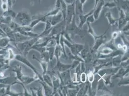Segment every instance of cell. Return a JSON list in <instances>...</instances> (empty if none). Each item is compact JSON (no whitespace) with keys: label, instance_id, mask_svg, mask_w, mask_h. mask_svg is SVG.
<instances>
[{"label":"cell","instance_id":"52","mask_svg":"<svg viewBox=\"0 0 129 96\" xmlns=\"http://www.w3.org/2000/svg\"><path fill=\"white\" fill-rule=\"evenodd\" d=\"M2 2H6V0H2Z\"/></svg>","mask_w":129,"mask_h":96},{"label":"cell","instance_id":"20","mask_svg":"<svg viewBox=\"0 0 129 96\" xmlns=\"http://www.w3.org/2000/svg\"><path fill=\"white\" fill-rule=\"evenodd\" d=\"M37 82H39L41 85H42L43 90L44 92V95L46 96H52L53 94V88L48 85L46 83L42 80H39Z\"/></svg>","mask_w":129,"mask_h":96},{"label":"cell","instance_id":"7","mask_svg":"<svg viewBox=\"0 0 129 96\" xmlns=\"http://www.w3.org/2000/svg\"><path fill=\"white\" fill-rule=\"evenodd\" d=\"M70 69L62 72H57V75L60 80V85H67L72 84L73 82L70 75Z\"/></svg>","mask_w":129,"mask_h":96},{"label":"cell","instance_id":"15","mask_svg":"<svg viewBox=\"0 0 129 96\" xmlns=\"http://www.w3.org/2000/svg\"><path fill=\"white\" fill-rule=\"evenodd\" d=\"M71 65V64H64V63H62L59 60L56 62V64L54 67V69L53 70V71H55L56 70L57 72H64L66 70L70 69Z\"/></svg>","mask_w":129,"mask_h":96},{"label":"cell","instance_id":"39","mask_svg":"<svg viewBox=\"0 0 129 96\" xmlns=\"http://www.w3.org/2000/svg\"><path fill=\"white\" fill-rule=\"evenodd\" d=\"M40 22H42V20L41 19H39V18L33 19H32V21L30 22L29 26L33 28L34 27L36 26L37 25H38V24L40 23Z\"/></svg>","mask_w":129,"mask_h":96},{"label":"cell","instance_id":"51","mask_svg":"<svg viewBox=\"0 0 129 96\" xmlns=\"http://www.w3.org/2000/svg\"><path fill=\"white\" fill-rule=\"evenodd\" d=\"M79 1H80V3H81V4L84 5V4L86 3L87 0H79Z\"/></svg>","mask_w":129,"mask_h":96},{"label":"cell","instance_id":"32","mask_svg":"<svg viewBox=\"0 0 129 96\" xmlns=\"http://www.w3.org/2000/svg\"><path fill=\"white\" fill-rule=\"evenodd\" d=\"M16 13L15 12L13 11L12 10H10L8 9L7 10L4 12L2 16H3V17H7V16L10 17L13 19V20H14L16 16Z\"/></svg>","mask_w":129,"mask_h":96},{"label":"cell","instance_id":"41","mask_svg":"<svg viewBox=\"0 0 129 96\" xmlns=\"http://www.w3.org/2000/svg\"><path fill=\"white\" fill-rule=\"evenodd\" d=\"M18 84H19V85H21L22 86V87H23V89H24V92L23 93V95H24V96H31V93H29V92H28V90H27V88L25 87V85H24L23 84H22V83H21V82L19 81V83H18Z\"/></svg>","mask_w":129,"mask_h":96},{"label":"cell","instance_id":"6","mask_svg":"<svg viewBox=\"0 0 129 96\" xmlns=\"http://www.w3.org/2000/svg\"><path fill=\"white\" fill-rule=\"evenodd\" d=\"M108 28L102 35L99 36L94 40V44L93 46L90 49V51L92 54H95L97 53L100 48L107 41L106 40L107 39V37L106 36V34L108 30Z\"/></svg>","mask_w":129,"mask_h":96},{"label":"cell","instance_id":"48","mask_svg":"<svg viewBox=\"0 0 129 96\" xmlns=\"http://www.w3.org/2000/svg\"><path fill=\"white\" fill-rule=\"evenodd\" d=\"M62 0H56V3H55V8H59L60 9V7H61V2Z\"/></svg>","mask_w":129,"mask_h":96},{"label":"cell","instance_id":"2","mask_svg":"<svg viewBox=\"0 0 129 96\" xmlns=\"http://www.w3.org/2000/svg\"><path fill=\"white\" fill-rule=\"evenodd\" d=\"M13 20L20 26H28L32 21V16L27 11H21L16 14Z\"/></svg>","mask_w":129,"mask_h":96},{"label":"cell","instance_id":"47","mask_svg":"<svg viewBox=\"0 0 129 96\" xmlns=\"http://www.w3.org/2000/svg\"><path fill=\"white\" fill-rule=\"evenodd\" d=\"M30 91H31V96H37V91L35 87H33V88H30Z\"/></svg>","mask_w":129,"mask_h":96},{"label":"cell","instance_id":"40","mask_svg":"<svg viewBox=\"0 0 129 96\" xmlns=\"http://www.w3.org/2000/svg\"><path fill=\"white\" fill-rule=\"evenodd\" d=\"M87 80V74L85 72H82L80 76V81L82 83H85Z\"/></svg>","mask_w":129,"mask_h":96},{"label":"cell","instance_id":"1","mask_svg":"<svg viewBox=\"0 0 129 96\" xmlns=\"http://www.w3.org/2000/svg\"><path fill=\"white\" fill-rule=\"evenodd\" d=\"M65 31L70 35L71 37L73 36H78L81 38L85 37V32L84 30L80 28L76 24L75 16L73 17L70 24L66 25Z\"/></svg>","mask_w":129,"mask_h":96},{"label":"cell","instance_id":"34","mask_svg":"<svg viewBox=\"0 0 129 96\" xmlns=\"http://www.w3.org/2000/svg\"><path fill=\"white\" fill-rule=\"evenodd\" d=\"M10 39L7 36L0 38V46L2 48L6 47L10 41Z\"/></svg>","mask_w":129,"mask_h":96},{"label":"cell","instance_id":"35","mask_svg":"<svg viewBox=\"0 0 129 96\" xmlns=\"http://www.w3.org/2000/svg\"><path fill=\"white\" fill-rule=\"evenodd\" d=\"M87 81L91 84L94 81L95 79V74H94L93 71H90L87 74Z\"/></svg>","mask_w":129,"mask_h":96},{"label":"cell","instance_id":"18","mask_svg":"<svg viewBox=\"0 0 129 96\" xmlns=\"http://www.w3.org/2000/svg\"><path fill=\"white\" fill-rule=\"evenodd\" d=\"M129 74V67L124 68L120 67L118 69V72L112 76L111 78L116 79L117 78H121L126 76V75Z\"/></svg>","mask_w":129,"mask_h":96},{"label":"cell","instance_id":"11","mask_svg":"<svg viewBox=\"0 0 129 96\" xmlns=\"http://www.w3.org/2000/svg\"><path fill=\"white\" fill-rule=\"evenodd\" d=\"M19 81L17 80L16 76H6L0 78V84L5 85H14L18 84Z\"/></svg>","mask_w":129,"mask_h":96},{"label":"cell","instance_id":"42","mask_svg":"<svg viewBox=\"0 0 129 96\" xmlns=\"http://www.w3.org/2000/svg\"><path fill=\"white\" fill-rule=\"evenodd\" d=\"M36 91H37V96H43V88L42 85H41L40 87L36 88Z\"/></svg>","mask_w":129,"mask_h":96},{"label":"cell","instance_id":"27","mask_svg":"<svg viewBox=\"0 0 129 96\" xmlns=\"http://www.w3.org/2000/svg\"><path fill=\"white\" fill-rule=\"evenodd\" d=\"M105 16L108 19L109 24L111 26L114 25L118 21V19H115L112 16V14L110 11H107L105 13Z\"/></svg>","mask_w":129,"mask_h":96},{"label":"cell","instance_id":"50","mask_svg":"<svg viewBox=\"0 0 129 96\" xmlns=\"http://www.w3.org/2000/svg\"><path fill=\"white\" fill-rule=\"evenodd\" d=\"M64 1L67 5H68V4H71L74 3L76 0H64Z\"/></svg>","mask_w":129,"mask_h":96},{"label":"cell","instance_id":"28","mask_svg":"<svg viewBox=\"0 0 129 96\" xmlns=\"http://www.w3.org/2000/svg\"><path fill=\"white\" fill-rule=\"evenodd\" d=\"M62 51L60 45H56L55 47L54 52V57H55L56 62L60 60V58L62 57Z\"/></svg>","mask_w":129,"mask_h":96},{"label":"cell","instance_id":"43","mask_svg":"<svg viewBox=\"0 0 129 96\" xmlns=\"http://www.w3.org/2000/svg\"><path fill=\"white\" fill-rule=\"evenodd\" d=\"M81 62H79V61L77 60H73L72 64H71V68H70V70L72 69H74L76 67L79 65V64Z\"/></svg>","mask_w":129,"mask_h":96},{"label":"cell","instance_id":"10","mask_svg":"<svg viewBox=\"0 0 129 96\" xmlns=\"http://www.w3.org/2000/svg\"><path fill=\"white\" fill-rule=\"evenodd\" d=\"M75 16V3L73 4L67 5V13L66 17V25L70 24L72 21L73 17Z\"/></svg>","mask_w":129,"mask_h":96},{"label":"cell","instance_id":"29","mask_svg":"<svg viewBox=\"0 0 129 96\" xmlns=\"http://www.w3.org/2000/svg\"><path fill=\"white\" fill-rule=\"evenodd\" d=\"M112 76V75H105L103 76L102 77H101V78L104 80L105 84L107 86H109L110 87H112L114 86L113 83L111 82V78Z\"/></svg>","mask_w":129,"mask_h":96},{"label":"cell","instance_id":"33","mask_svg":"<svg viewBox=\"0 0 129 96\" xmlns=\"http://www.w3.org/2000/svg\"><path fill=\"white\" fill-rule=\"evenodd\" d=\"M42 76H43L44 82L46 83L50 87L53 88V82H52V79L51 76L47 74L45 75H43Z\"/></svg>","mask_w":129,"mask_h":96},{"label":"cell","instance_id":"19","mask_svg":"<svg viewBox=\"0 0 129 96\" xmlns=\"http://www.w3.org/2000/svg\"><path fill=\"white\" fill-rule=\"evenodd\" d=\"M99 91L108 92L110 94H112V93L108 89V86L105 84L104 80L101 77H100L98 80V83L97 86V92Z\"/></svg>","mask_w":129,"mask_h":96},{"label":"cell","instance_id":"23","mask_svg":"<svg viewBox=\"0 0 129 96\" xmlns=\"http://www.w3.org/2000/svg\"><path fill=\"white\" fill-rule=\"evenodd\" d=\"M14 37H15V39L16 44L17 43L23 42L24 41H27V40H29L32 38L31 37L25 36L19 33V32L14 33Z\"/></svg>","mask_w":129,"mask_h":96},{"label":"cell","instance_id":"8","mask_svg":"<svg viewBox=\"0 0 129 96\" xmlns=\"http://www.w3.org/2000/svg\"><path fill=\"white\" fill-rule=\"evenodd\" d=\"M119 15L118 19V29L120 31L122 27L129 22V12H126L121 9H118Z\"/></svg>","mask_w":129,"mask_h":96},{"label":"cell","instance_id":"22","mask_svg":"<svg viewBox=\"0 0 129 96\" xmlns=\"http://www.w3.org/2000/svg\"><path fill=\"white\" fill-rule=\"evenodd\" d=\"M32 59L36 60L39 64H40L42 70H43V75H45L47 74V70H48V63L46 62L45 61H44L43 60H42L41 59H39L38 58L36 57L35 55H33L32 57Z\"/></svg>","mask_w":129,"mask_h":96},{"label":"cell","instance_id":"44","mask_svg":"<svg viewBox=\"0 0 129 96\" xmlns=\"http://www.w3.org/2000/svg\"><path fill=\"white\" fill-rule=\"evenodd\" d=\"M95 21V19L94 18V16H93L92 14H91L90 16H88L87 18V20H86V22L90 23V24L93 23Z\"/></svg>","mask_w":129,"mask_h":96},{"label":"cell","instance_id":"16","mask_svg":"<svg viewBox=\"0 0 129 96\" xmlns=\"http://www.w3.org/2000/svg\"><path fill=\"white\" fill-rule=\"evenodd\" d=\"M53 82V94L52 96H56V94H59L57 93V90L60 88L61 82L58 77H56L55 75H53L52 77Z\"/></svg>","mask_w":129,"mask_h":96},{"label":"cell","instance_id":"45","mask_svg":"<svg viewBox=\"0 0 129 96\" xmlns=\"http://www.w3.org/2000/svg\"><path fill=\"white\" fill-rule=\"evenodd\" d=\"M1 7H2V9L4 11H6L9 9L7 3L6 2H2V5H1Z\"/></svg>","mask_w":129,"mask_h":96},{"label":"cell","instance_id":"36","mask_svg":"<svg viewBox=\"0 0 129 96\" xmlns=\"http://www.w3.org/2000/svg\"><path fill=\"white\" fill-rule=\"evenodd\" d=\"M116 4L114 1H108L107 2L105 3L104 6V7L105 8H113L116 7Z\"/></svg>","mask_w":129,"mask_h":96},{"label":"cell","instance_id":"9","mask_svg":"<svg viewBox=\"0 0 129 96\" xmlns=\"http://www.w3.org/2000/svg\"><path fill=\"white\" fill-rule=\"evenodd\" d=\"M66 27V22L64 20H62L61 21L53 27L52 31L50 35L51 36H53L58 34H62L65 31Z\"/></svg>","mask_w":129,"mask_h":96},{"label":"cell","instance_id":"53","mask_svg":"<svg viewBox=\"0 0 129 96\" xmlns=\"http://www.w3.org/2000/svg\"><path fill=\"white\" fill-rule=\"evenodd\" d=\"M38 1H39V3H40V2H41V1H42V0H38Z\"/></svg>","mask_w":129,"mask_h":96},{"label":"cell","instance_id":"21","mask_svg":"<svg viewBox=\"0 0 129 96\" xmlns=\"http://www.w3.org/2000/svg\"><path fill=\"white\" fill-rule=\"evenodd\" d=\"M52 28H53V26L51 25V23L47 20H46L45 22V27L44 30L41 34L39 35L38 37H44L48 36L51 32Z\"/></svg>","mask_w":129,"mask_h":96},{"label":"cell","instance_id":"12","mask_svg":"<svg viewBox=\"0 0 129 96\" xmlns=\"http://www.w3.org/2000/svg\"><path fill=\"white\" fill-rule=\"evenodd\" d=\"M120 67H111L110 68H102L97 73L100 77H102L103 76L105 75H115L118 71Z\"/></svg>","mask_w":129,"mask_h":96},{"label":"cell","instance_id":"17","mask_svg":"<svg viewBox=\"0 0 129 96\" xmlns=\"http://www.w3.org/2000/svg\"><path fill=\"white\" fill-rule=\"evenodd\" d=\"M116 7L126 12H129V0H115Z\"/></svg>","mask_w":129,"mask_h":96},{"label":"cell","instance_id":"4","mask_svg":"<svg viewBox=\"0 0 129 96\" xmlns=\"http://www.w3.org/2000/svg\"><path fill=\"white\" fill-rule=\"evenodd\" d=\"M15 60H16L17 61H19V62L26 65L28 67H29L30 69L32 70L33 72L34 73V75H36L38 76L40 80L44 81L43 76L39 73L38 70L36 68V67H35L33 65V64L27 59V57H25V56H24L23 55H22L21 54H17L16 56Z\"/></svg>","mask_w":129,"mask_h":96},{"label":"cell","instance_id":"31","mask_svg":"<svg viewBox=\"0 0 129 96\" xmlns=\"http://www.w3.org/2000/svg\"><path fill=\"white\" fill-rule=\"evenodd\" d=\"M86 24L88 26V29H87V32L90 34L91 36H92V37H93L94 40L96 39L97 37H98L99 36H98L95 33L92 27H91V24L90 23H88V22H86Z\"/></svg>","mask_w":129,"mask_h":96},{"label":"cell","instance_id":"46","mask_svg":"<svg viewBox=\"0 0 129 96\" xmlns=\"http://www.w3.org/2000/svg\"><path fill=\"white\" fill-rule=\"evenodd\" d=\"M9 8H11L12 6L15 4L16 0H6Z\"/></svg>","mask_w":129,"mask_h":96},{"label":"cell","instance_id":"13","mask_svg":"<svg viewBox=\"0 0 129 96\" xmlns=\"http://www.w3.org/2000/svg\"><path fill=\"white\" fill-rule=\"evenodd\" d=\"M105 2L104 0H100L98 3L97 4V6H95V7L93 8L94 10L92 15L94 16L95 21L97 20L99 18L101 13L104 7Z\"/></svg>","mask_w":129,"mask_h":96},{"label":"cell","instance_id":"5","mask_svg":"<svg viewBox=\"0 0 129 96\" xmlns=\"http://www.w3.org/2000/svg\"><path fill=\"white\" fill-rule=\"evenodd\" d=\"M63 41L64 43V46H66L69 48L71 53L75 55H79L81 51L84 47V45L83 44L70 42L64 37Z\"/></svg>","mask_w":129,"mask_h":96},{"label":"cell","instance_id":"24","mask_svg":"<svg viewBox=\"0 0 129 96\" xmlns=\"http://www.w3.org/2000/svg\"><path fill=\"white\" fill-rule=\"evenodd\" d=\"M93 10H94V9H93L85 15L83 14V15H81L80 16H79V19H80V23L79 24L78 27L81 28H82V27L83 26V25L86 23V20H87V17L93 14Z\"/></svg>","mask_w":129,"mask_h":96},{"label":"cell","instance_id":"14","mask_svg":"<svg viewBox=\"0 0 129 96\" xmlns=\"http://www.w3.org/2000/svg\"><path fill=\"white\" fill-rule=\"evenodd\" d=\"M63 19V16L62 13L60 12L58 14L53 16H49L46 17V20H47L53 27L57 25Z\"/></svg>","mask_w":129,"mask_h":96},{"label":"cell","instance_id":"30","mask_svg":"<svg viewBox=\"0 0 129 96\" xmlns=\"http://www.w3.org/2000/svg\"><path fill=\"white\" fill-rule=\"evenodd\" d=\"M60 12V9L59 8H54V9L52 10L51 11L49 12L48 13H47L46 14H41V16H43V17H47L49 16H53L57 15V14H58L59 12Z\"/></svg>","mask_w":129,"mask_h":96},{"label":"cell","instance_id":"38","mask_svg":"<svg viewBox=\"0 0 129 96\" xmlns=\"http://www.w3.org/2000/svg\"><path fill=\"white\" fill-rule=\"evenodd\" d=\"M126 76L124 77L123 78H120V80L118 82V85L119 86H121V85H129V78H125Z\"/></svg>","mask_w":129,"mask_h":96},{"label":"cell","instance_id":"49","mask_svg":"<svg viewBox=\"0 0 129 96\" xmlns=\"http://www.w3.org/2000/svg\"><path fill=\"white\" fill-rule=\"evenodd\" d=\"M118 35H119V32L115 31V32H113V33H112L111 39L114 40L115 39H116L117 37H118Z\"/></svg>","mask_w":129,"mask_h":96},{"label":"cell","instance_id":"3","mask_svg":"<svg viewBox=\"0 0 129 96\" xmlns=\"http://www.w3.org/2000/svg\"><path fill=\"white\" fill-rule=\"evenodd\" d=\"M39 37L32 38L29 40H27L23 42L16 43V47L19 51L21 52L23 55L25 57H27V55L30 51L29 49L37 41Z\"/></svg>","mask_w":129,"mask_h":96},{"label":"cell","instance_id":"26","mask_svg":"<svg viewBox=\"0 0 129 96\" xmlns=\"http://www.w3.org/2000/svg\"><path fill=\"white\" fill-rule=\"evenodd\" d=\"M12 71L16 73V76L17 80L20 81L22 76L24 75V74L22 72L21 66L20 65H16L14 66V68L12 69Z\"/></svg>","mask_w":129,"mask_h":96},{"label":"cell","instance_id":"37","mask_svg":"<svg viewBox=\"0 0 129 96\" xmlns=\"http://www.w3.org/2000/svg\"><path fill=\"white\" fill-rule=\"evenodd\" d=\"M8 60L9 61H11V60H15L16 58V55L15 54L14 51H13V50L9 48L8 50Z\"/></svg>","mask_w":129,"mask_h":96},{"label":"cell","instance_id":"25","mask_svg":"<svg viewBox=\"0 0 129 96\" xmlns=\"http://www.w3.org/2000/svg\"><path fill=\"white\" fill-rule=\"evenodd\" d=\"M83 5L81 4L79 0H76L75 2V15L80 16L83 14Z\"/></svg>","mask_w":129,"mask_h":96}]
</instances>
